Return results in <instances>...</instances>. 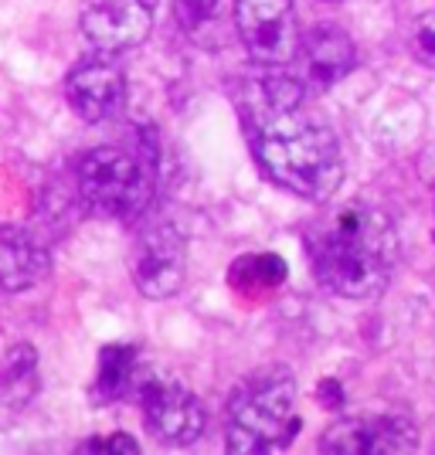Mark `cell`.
I'll use <instances>...</instances> for the list:
<instances>
[{"label":"cell","instance_id":"obj_18","mask_svg":"<svg viewBox=\"0 0 435 455\" xmlns=\"http://www.w3.org/2000/svg\"><path fill=\"white\" fill-rule=\"evenodd\" d=\"M78 452H123V455H133V452H140V445H136V438H130V435H95V438L78 442Z\"/></svg>","mask_w":435,"mask_h":455},{"label":"cell","instance_id":"obj_17","mask_svg":"<svg viewBox=\"0 0 435 455\" xmlns=\"http://www.w3.org/2000/svg\"><path fill=\"white\" fill-rule=\"evenodd\" d=\"M412 52L422 65L435 68V11L415 24V35H412Z\"/></svg>","mask_w":435,"mask_h":455},{"label":"cell","instance_id":"obj_6","mask_svg":"<svg viewBox=\"0 0 435 455\" xmlns=\"http://www.w3.org/2000/svg\"><path fill=\"white\" fill-rule=\"evenodd\" d=\"M130 272L147 299H171L188 279V242L171 221H153L133 238Z\"/></svg>","mask_w":435,"mask_h":455},{"label":"cell","instance_id":"obj_16","mask_svg":"<svg viewBox=\"0 0 435 455\" xmlns=\"http://www.w3.org/2000/svg\"><path fill=\"white\" fill-rule=\"evenodd\" d=\"M173 11L188 31H201L222 14V0H173Z\"/></svg>","mask_w":435,"mask_h":455},{"label":"cell","instance_id":"obj_5","mask_svg":"<svg viewBox=\"0 0 435 455\" xmlns=\"http://www.w3.org/2000/svg\"><path fill=\"white\" fill-rule=\"evenodd\" d=\"M235 24L246 55L259 68H286L300 55L293 0H235Z\"/></svg>","mask_w":435,"mask_h":455},{"label":"cell","instance_id":"obj_8","mask_svg":"<svg viewBox=\"0 0 435 455\" xmlns=\"http://www.w3.org/2000/svg\"><path fill=\"white\" fill-rule=\"evenodd\" d=\"M143 421L164 445H194L205 432V408L194 391L184 384L164 378H150L136 387Z\"/></svg>","mask_w":435,"mask_h":455},{"label":"cell","instance_id":"obj_19","mask_svg":"<svg viewBox=\"0 0 435 455\" xmlns=\"http://www.w3.org/2000/svg\"><path fill=\"white\" fill-rule=\"evenodd\" d=\"M320 404L323 408H341L343 404V387L337 380H323L320 384Z\"/></svg>","mask_w":435,"mask_h":455},{"label":"cell","instance_id":"obj_12","mask_svg":"<svg viewBox=\"0 0 435 455\" xmlns=\"http://www.w3.org/2000/svg\"><path fill=\"white\" fill-rule=\"evenodd\" d=\"M52 255L35 238V231L20 225L0 228V289L4 292H28L48 279Z\"/></svg>","mask_w":435,"mask_h":455},{"label":"cell","instance_id":"obj_2","mask_svg":"<svg viewBox=\"0 0 435 455\" xmlns=\"http://www.w3.org/2000/svg\"><path fill=\"white\" fill-rule=\"evenodd\" d=\"M313 279L343 299H371L398 266V231L371 201H343L323 211L303 235Z\"/></svg>","mask_w":435,"mask_h":455},{"label":"cell","instance_id":"obj_3","mask_svg":"<svg viewBox=\"0 0 435 455\" xmlns=\"http://www.w3.org/2000/svg\"><path fill=\"white\" fill-rule=\"evenodd\" d=\"M300 415H296V378L293 371L259 367L248 374L228 398V452H279L300 435Z\"/></svg>","mask_w":435,"mask_h":455},{"label":"cell","instance_id":"obj_15","mask_svg":"<svg viewBox=\"0 0 435 455\" xmlns=\"http://www.w3.org/2000/svg\"><path fill=\"white\" fill-rule=\"evenodd\" d=\"M235 272H246L242 289H276L286 283V262L279 255H246L235 262Z\"/></svg>","mask_w":435,"mask_h":455},{"label":"cell","instance_id":"obj_10","mask_svg":"<svg viewBox=\"0 0 435 455\" xmlns=\"http://www.w3.org/2000/svg\"><path fill=\"white\" fill-rule=\"evenodd\" d=\"M418 435L412 421L401 415H358L330 425L320 438L323 452L334 455H384V452H412Z\"/></svg>","mask_w":435,"mask_h":455},{"label":"cell","instance_id":"obj_4","mask_svg":"<svg viewBox=\"0 0 435 455\" xmlns=\"http://www.w3.org/2000/svg\"><path fill=\"white\" fill-rule=\"evenodd\" d=\"M82 201L113 221H133L153 201V177L147 164L119 147H95L82 153L76 167Z\"/></svg>","mask_w":435,"mask_h":455},{"label":"cell","instance_id":"obj_14","mask_svg":"<svg viewBox=\"0 0 435 455\" xmlns=\"http://www.w3.org/2000/svg\"><path fill=\"white\" fill-rule=\"evenodd\" d=\"M136 363H140V347L136 343H106L99 350V371H95L93 395L102 404L106 401L126 398L136 384Z\"/></svg>","mask_w":435,"mask_h":455},{"label":"cell","instance_id":"obj_13","mask_svg":"<svg viewBox=\"0 0 435 455\" xmlns=\"http://www.w3.org/2000/svg\"><path fill=\"white\" fill-rule=\"evenodd\" d=\"M38 350L31 343H14L0 361V404L24 411L38 395Z\"/></svg>","mask_w":435,"mask_h":455},{"label":"cell","instance_id":"obj_7","mask_svg":"<svg viewBox=\"0 0 435 455\" xmlns=\"http://www.w3.org/2000/svg\"><path fill=\"white\" fill-rule=\"evenodd\" d=\"M65 99L82 123H109L126 106V72L116 55L93 52L72 65L65 78Z\"/></svg>","mask_w":435,"mask_h":455},{"label":"cell","instance_id":"obj_1","mask_svg":"<svg viewBox=\"0 0 435 455\" xmlns=\"http://www.w3.org/2000/svg\"><path fill=\"white\" fill-rule=\"evenodd\" d=\"M235 106L262 173L303 201H330L343 180L341 143L310 102L306 82L265 68L238 85Z\"/></svg>","mask_w":435,"mask_h":455},{"label":"cell","instance_id":"obj_11","mask_svg":"<svg viewBox=\"0 0 435 455\" xmlns=\"http://www.w3.org/2000/svg\"><path fill=\"white\" fill-rule=\"evenodd\" d=\"M296 58H303V76L313 89L337 85L358 65V52H354L350 35L334 28V24H320L306 38H300V55Z\"/></svg>","mask_w":435,"mask_h":455},{"label":"cell","instance_id":"obj_9","mask_svg":"<svg viewBox=\"0 0 435 455\" xmlns=\"http://www.w3.org/2000/svg\"><path fill=\"white\" fill-rule=\"evenodd\" d=\"M157 4L160 0H93L78 18V31L93 52L123 55L150 38Z\"/></svg>","mask_w":435,"mask_h":455}]
</instances>
